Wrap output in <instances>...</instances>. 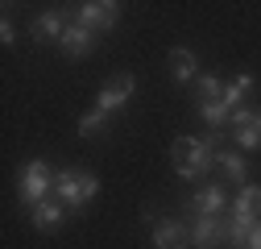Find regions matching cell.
I'll list each match as a JSON object with an SVG mask.
<instances>
[{"label": "cell", "mask_w": 261, "mask_h": 249, "mask_svg": "<svg viewBox=\"0 0 261 249\" xmlns=\"http://www.w3.org/2000/svg\"><path fill=\"white\" fill-rule=\"evenodd\" d=\"M170 158H174V170L182 179H199L216 166V133L207 137H174L170 145Z\"/></svg>", "instance_id": "cell-1"}, {"label": "cell", "mask_w": 261, "mask_h": 249, "mask_svg": "<svg viewBox=\"0 0 261 249\" xmlns=\"http://www.w3.org/2000/svg\"><path fill=\"white\" fill-rule=\"evenodd\" d=\"M224 79H216V75H199L195 79V91H199V104H212V100H224Z\"/></svg>", "instance_id": "cell-15"}, {"label": "cell", "mask_w": 261, "mask_h": 249, "mask_svg": "<svg viewBox=\"0 0 261 249\" xmlns=\"http://www.w3.org/2000/svg\"><path fill=\"white\" fill-rule=\"evenodd\" d=\"M62 216H67V208H58L54 200H42L38 208H29V220H34V229H42V233L58 229V225H62Z\"/></svg>", "instance_id": "cell-9"}, {"label": "cell", "mask_w": 261, "mask_h": 249, "mask_svg": "<svg viewBox=\"0 0 261 249\" xmlns=\"http://www.w3.org/2000/svg\"><path fill=\"white\" fill-rule=\"evenodd\" d=\"M199 116L212 124V129H224V124H228V116H232V108H228L224 100H212V104H199Z\"/></svg>", "instance_id": "cell-16"}, {"label": "cell", "mask_w": 261, "mask_h": 249, "mask_svg": "<svg viewBox=\"0 0 261 249\" xmlns=\"http://www.w3.org/2000/svg\"><path fill=\"white\" fill-rule=\"evenodd\" d=\"M0 38H5V46H13V38H17V34H13V21H9V17L0 21Z\"/></svg>", "instance_id": "cell-18"}, {"label": "cell", "mask_w": 261, "mask_h": 249, "mask_svg": "<svg viewBox=\"0 0 261 249\" xmlns=\"http://www.w3.org/2000/svg\"><path fill=\"white\" fill-rule=\"evenodd\" d=\"M133 91H137V79L128 75V71H120V75H112V79L104 83V91H100V100H95V108H91V112H100V116L108 120V112H116L120 104L133 100Z\"/></svg>", "instance_id": "cell-4"}, {"label": "cell", "mask_w": 261, "mask_h": 249, "mask_svg": "<svg viewBox=\"0 0 261 249\" xmlns=\"http://www.w3.org/2000/svg\"><path fill=\"white\" fill-rule=\"evenodd\" d=\"M153 245L158 249H187L191 245V229L182 220H158L153 225Z\"/></svg>", "instance_id": "cell-8"}, {"label": "cell", "mask_w": 261, "mask_h": 249, "mask_svg": "<svg viewBox=\"0 0 261 249\" xmlns=\"http://www.w3.org/2000/svg\"><path fill=\"white\" fill-rule=\"evenodd\" d=\"M116 21H120L116 0H87V5H79V25H87V29H112Z\"/></svg>", "instance_id": "cell-6"}, {"label": "cell", "mask_w": 261, "mask_h": 249, "mask_svg": "<svg viewBox=\"0 0 261 249\" xmlns=\"http://www.w3.org/2000/svg\"><path fill=\"white\" fill-rule=\"evenodd\" d=\"M237 145H241V150H261V112H253L241 129H237Z\"/></svg>", "instance_id": "cell-14"}, {"label": "cell", "mask_w": 261, "mask_h": 249, "mask_svg": "<svg viewBox=\"0 0 261 249\" xmlns=\"http://www.w3.org/2000/svg\"><path fill=\"white\" fill-rule=\"evenodd\" d=\"M67 25H71V21L62 17V13H42V17L34 21V38H54V42H58L62 34H67Z\"/></svg>", "instance_id": "cell-12"}, {"label": "cell", "mask_w": 261, "mask_h": 249, "mask_svg": "<svg viewBox=\"0 0 261 249\" xmlns=\"http://www.w3.org/2000/svg\"><path fill=\"white\" fill-rule=\"evenodd\" d=\"M232 208H237V212H253V216H261V187H245Z\"/></svg>", "instance_id": "cell-17"}, {"label": "cell", "mask_w": 261, "mask_h": 249, "mask_svg": "<svg viewBox=\"0 0 261 249\" xmlns=\"http://www.w3.org/2000/svg\"><path fill=\"white\" fill-rule=\"evenodd\" d=\"M249 249H261V225H257V233L249 237Z\"/></svg>", "instance_id": "cell-19"}, {"label": "cell", "mask_w": 261, "mask_h": 249, "mask_svg": "<svg viewBox=\"0 0 261 249\" xmlns=\"http://www.w3.org/2000/svg\"><path fill=\"white\" fill-rule=\"evenodd\" d=\"M191 245L195 249H220L228 245V225L220 216H199V220L191 225Z\"/></svg>", "instance_id": "cell-5"}, {"label": "cell", "mask_w": 261, "mask_h": 249, "mask_svg": "<svg viewBox=\"0 0 261 249\" xmlns=\"http://www.w3.org/2000/svg\"><path fill=\"white\" fill-rule=\"evenodd\" d=\"M216 166L224 170V179H228V183H245V158H241V154L220 150V154H216Z\"/></svg>", "instance_id": "cell-13"}, {"label": "cell", "mask_w": 261, "mask_h": 249, "mask_svg": "<svg viewBox=\"0 0 261 249\" xmlns=\"http://www.w3.org/2000/svg\"><path fill=\"white\" fill-rule=\"evenodd\" d=\"M191 208H199V216H220V208H228L224 187H203V191L191 200Z\"/></svg>", "instance_id": "cell-11"}, {"label": "cell", "mask_w": 261, "mask_h": 249, "mask_svg": "<svg viewBox=\"0 0 261 249\" xmlns=\"http://www.w3.org/2000/svg\"><path fill=\"white\" fill-rule=\"evenodd\" d=\"M54 187H58L62 208H83L87 200H95V195H100V179H95V175H87V170H58Z\"/></svg>", "instance_id": "cell-2"}, {"label": "cell", "mask_w": 261, "mask_h": 249, "mask_svg": "<svg viewBox=\"0 0 261 249\" xmlns=\"http://www.w3.org/2000/svg\"><path fill=\"white\" fill-rule=\"evenodd\" d=\"M58 50H62V54H71V58L91 54V50H95V29H87V25L71 21V25H67V34L58 38Z\"/></svg>", "instance_id": "cell-7"}, {"label": "cell", "mask_w": 261, "mask_h": 249, "mask_svg": "<svg viewBox=\"0 0 261 249\" xmlns=\"http://www.w3.org/2000/svg\"><path fill=\"white\" fill-rule=\"evenodd\" d=\"M54 179H58V175L50 170L46 158L25 162V166H21V200H25V208H38V204L46 200V191H50V183H54Z\"/></svg>", "instance_id": "cell-3"}, {"label": "cell", "mask_w": 261, "mask_h": 249, "mask_svg": "<svg viewBox=\"0 0 261 249\" xmlns=\"http://www.w3.org/2000/svg\"><path fill=\"white\" fill-rule=\"evenodd\" d=\"M170 75H174V83H191V79H199V62H195L191 50H174V54H170Z\"/></svg>", "instance_id": "cell-10"}]
</instances>
